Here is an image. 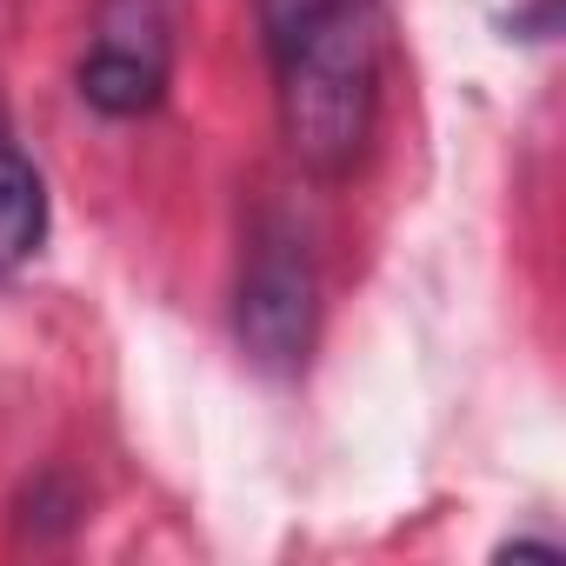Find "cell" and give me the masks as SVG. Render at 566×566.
<instances>
[{"mask_svg": "<svg viewBox=\"0 0 566 566\" xmlns=\"http://www.w3.org/2000/svg\"><path fill=\"white\" fill-rule=\"evenodd\" d=\"M48 240V180L21 147L0 140V273H14Z\"/></svg>", "mask_w": 566, "mask_h": 566, "instance_id": "obj_4", "label": "cell"}, {"mask_svg": "<svg viewBox=\"0 0 566 566\" xmlns=\"http://www.w3.org/2000/svg\"><path fill=\"white\" fill-rule=\"evenodd\" d=\"M174 74V41L160 0H101V21L81 61V101L107 120H140L160 107Z\"/></svg>", "mask_w": 566, "mask_h": 566, "instance_id": "obj_3", "label": "cell"}, {"mask_svg": "<svg viewBox=\"0 0 566 566\" xmlns=\"http://www.w3.org/2000/svg\"><path fill=\"white\" fill-rule=\"evenodd\" d=\"M280 81V134L294 160L321 180L360 167L380 120V8L334 0V8L266 34Z\"/></svg>", "mask_w": 566, "mask_h": 566, "instance_id": "obj_1", "label": "cell"}, {"mask_svg": "<svg viewBox=\"0 0 566 566\" xmlns=\"http://www.w3.org/2000/svg\"><path fill=\"white\" fill-rule=\"evenodd\" d=\"M314 327H321V273H314L307 233L287 220H260L253 253L240 266V294H233L240 354L260 374H301L314 354Z\"/></svg>", "mask_w": 566, "mask_h": 566, "instance_id": "obj_2", "label": "cell"}]
</instances>
